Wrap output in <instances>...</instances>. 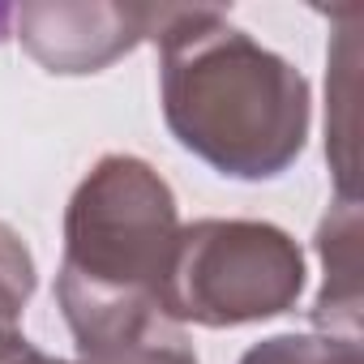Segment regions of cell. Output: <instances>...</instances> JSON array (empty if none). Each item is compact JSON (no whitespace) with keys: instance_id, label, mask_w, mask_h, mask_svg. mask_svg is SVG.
<instances>
[{"instance_id":"6da1fadb","label":"cell","mask_w":364,"mask_h":364,"mask_svg":"<svg viewBox=\"0 0 364 364\" xmlns=\"http://www.w3.org/2000/svg\"><path fill=\"white\" fill-rule=\"evenodd\" d=\"M171 219L167 185L137 159L99 163L73 198L60 300L86 355L146 343L176 245Z\"/></svg>"},{"instance_id":"7a4b0ae2","label":"cell","mask_w":364,"mask_h":364,"mask_svg":"<svg viewBox=\"0 0 364 364\" xmlns=\"http://www.w3.org/2000/svg\"><path fill=\"white\" fill-rule=\"evenodd\" d=\"M167 35V120L189 150L232 176H274L304 141L309 95L270 52L253 48L240 31Z\"/></svg>"},{"instance_id":"3957f363","label":"cell","mask_w":364,"mask_h":364,"mask_svg":"<svg viewBox=\"0 0 364 364\" xmlns=\"http://www.w3.org/2000/svg\"><path fill=\"white\" fill-rule=\"evenodd\" d=\"M300 274V253L283 232L257 223H202L176 236L159 309L206 326L270 317L291 304Z\"/></svg>"},{"instance_id":"277c9868","label":"cell","mask_w":364,"mask_h":364,"mask_svg":"<svg viewBox=\"0 0 364 364\" xmlns=\"http://www.w3.org/2000/svg\"><path fill=\"white\" fill-rule=\"evenodd\" d=\"M31 257L14 232L0 228V343L14 334V317L31 296Z\"/></svg>"},{"instance_id":"5b68a950","label":"cell","mask_w":364,"mask_h":364,"mask_svg":"<svg viewBox=\"0 0 364 364\" xmlns=\"http://www.w3.org/2000/svg\"><path fill=\"white\" fill-rule=\"evenodd\" d=\"M351 347H330L317 338H270L266 347L249 351L245 364H338Z\"/></svg>"},{"instance_id":"8992f818","label":"cell","mask_w":364,"mask_h":364,"mask_svg":"<svg viewBox=\"0 0 364 364\" xmlns=\"http://www.w3.org/2000/svg\"><path fill=\"white\" fill-rule=\"evenodd\" d=\"M0 364H52V360H43L35 347H26V338L9 334L5 343H0Z\"/></svg>"},{"instance_id":"52a82bcc","label":"cell","mask_w":364,"mask_h":364,"mask_svg":"<svg viewBox=\"0 0 364 364\" xmlns=\"http://www.w3.org/2000/svg\"><path fill=\"white\" fill-rule=\"evenodd\" d=\"M5 18H9V9H0V26H5Z\"/></svg>"}]
</instances>
